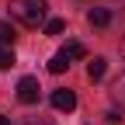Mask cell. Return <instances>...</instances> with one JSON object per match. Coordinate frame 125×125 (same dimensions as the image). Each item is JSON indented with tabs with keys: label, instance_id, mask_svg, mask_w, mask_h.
I'll use <instances>...</instances> for the list:
<instances>
[{
	"label": "cell",
	"instance_id": "6da1fadb",
	"mask_svg": "<svg viewBox=\"0 0 125 125\" xmlns=\"http://www.w3.org/2000/svg\"><path fill=\"white\" fill-rule=\"evenodd\" d=\"M10 18L28 28L45 24V0H10Z\"/></svg>",
	"mask_w": 125,
	"mask_h": 125
},
{
	"label": "cell",
	"instance_id": "7a4b0ae2",
	"mask_svg": "<svg viewBox=\"0 0 125 125\" xmlns=\"http://www.w3.org/2000/svg\"><path fill=\"white\" fill-rule=\"evenodd\" d=\"M38 80H35V76H21V83H18V101L21 104H35L38 101Z\"/></svg>",
	"mask_w": 125,
	"mask_h": 125
},
{
	"label": "cell",
	"instance_id": "3957f363",
	"mask_svg": "<svg viewBox=\"0 0 125 125\" xmlns=\"http://www.w3.org/2000/svg\"><path fill=\"white\" fill-rule=\"evenodd\" d=\"M52 108H56V111H73V108H76V94L66 90V87L52 90Z\"/></svg>",
	"mask_w": 125,
	"mask_h": 125
},
{
	"label": "cell",
	"instance_id": "277c9868",
	"mask_svg": "<svg viewBox=\"0 0 125 125\" xmlns=\"http://www.w3.org/2000/svg\"><path fill=\"white\" fill-rule=\"evenodd\" d=\"M87 21H90L94 28H108V24H111V10H108V7H94V10L87 14Z\"/></svg>",
	"mask_w": 125,
	"mask_h": 125
},
{
	"label": "cell",
	"instance_id": "5b68a950",
	"mask_svg": "<svg viewBox=\"0 0 125 125\" xmlns=\"http://www.w3.org/2000/svg\"><path fill=\"white\" fill-rule=\"evenodd\" d=\"M104 70H108V62H104L101 56H94V59L87 62V76H90V80H101V76H104Z\"/></svg>",
	"mask_w": 125,
	"mask_h": 125
},
{
	"label": "cell",
	"instance_id": "8992f818",
	"mask_svg": "<svg viewBox=\"0 0 125 125\" xmlns=\"http://www.w3.org/2000/svg\"><path fill=\"white\" fill-rule=\"evenodd\" d=\"M49 70H52V73H62V70H70V56H66V52H56V56L49 59Z\"/></svg>",
	"mask_w": 125,
	"mask_h": 125
},
{
	"label": "cell",
	"instance_id": "52a82bcc",
	"mask_svg": "<svg viewBox=\"0 0 125 125\" xmlns=\"http://www.w3.org/2000/svg\"><path fill=\"white\" fill-rule=\"evenodd\" d=\"M42 28H45V35H59V31L66 28V21H62V18H49V21H45Z\"/></svg>",
	"mask_w": 125,
	"mask_h": 125
},
{
	"label": "cell",
	"instance_id": "ba28073f",
	"mask_svg": "<svg viewBox=\"0 0 125 125\" xmlns=\"http://www.w3.org/2000/svg\"><path fill=\"white\" fill-rule=\"evenodd\" d=\"M62 52H66L70 59H83V56H87V49H83L80 42H70V45H66V49H62Z\"/></svg>",
	"mask_w": 125,
	"mask_h": 125
},
{
	"label": "cell",
	"instance_id": "9c48e42d",
	"mask_svg": "<svg viewBox=\"0 0 125 125\" xmlns=\"http://www.w3.org/2000/svg\"><path fill=\"white\" fill-rule=\"evenodd\" d=\"M10 66H14V52L7 45H0V70H10Z\"/></svg>",
	"mask_w": 125,
	"mask_h": 125
},
{
	"label": "cell",
	"instance_id": "30bf717a",
	"mask_svg": "<svg viewBox=\"0 0 125 125\" xmlns=\"http://www.w3.org/2000/svg\"><path fill=\"white\" fill-rule=\"evenodd\" d=\"M7 42H14V24L0 21V45H7Z\"/></svg>",
	"mask_w": 125,
	"mask_h": 125
},
{
	"label": "cell",
	"instance_id": "8fae6325",
	"mask_svg": "<svg viewBox=\"0 0 125 125\" xmlns=\"http://www.w3.org/2000/svg\"><path fill=\"white\" fill-rule=\"evenodd\" d=\"M115 101H122V104H125V76L115 83Z\"/></svg>",
	"mask_w": 125,
	"mask_h": 125
},
{
	"label": "cell",
	"instance_id": "7c38bea8",
	"mask_svg": "<svg viewBox=\"0 0 125 125\" xmlns=\"http://www.w3.org/2000/svg\"><path fill=\"white\" fill-rule=\"evenodd\" d=\"M24 125H52V122H49V118H28Z\"/></svg>",
	"mask_w": 125,
	"mask_h": 125
},
{
	"label": "cell",
	"instance_id": "4fadbf2b",
	"mask_svg": "<svg viewBox=\"0 0 125 125\" xmlns=\"http://www.w3.org/2000/svg\"><path fill=\"white\" fill-rule=\"evenodd\" d=\"M0 125H10V118H7V115H0Z\"/></svg>",
	"mask_w": 125,
	"mask_h": 125
},
{
	"label": "cell",
	"instance_id": "5bb4252c",
	"mask_svg": "<svg viewBox=\"0 0 125 125\" xmlns=\"http://www.w3.org/2000/svg\"><path fill=\"white\" fill-rule=\"evenodd\" d=\"M122 59H125V42H122Z\"/></svg>",
	"mask_w": 125,
	"mask_h": 125
}]
</instances>
